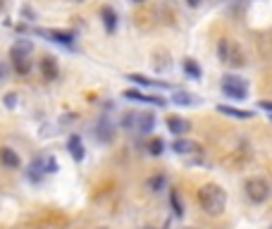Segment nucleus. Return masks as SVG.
<instances>
[{"label":"nucleus","mask_w":272,"mask_h":229,"mask_svg":"<svg viewBox=\"0 0 272 229\" xmlns=\"http://www.w3.org/2000/svg\"><path fill=\"white\" fill-rule=\"evenodd\" d=\"M196 201L201 210L210 215V218H218L225 213V208H227V191L218 184H203L198 189L196 194Z\"/></svg>","instance_id":"1"},{"label":"nucleus","mask_w":272,"mask_h":229,"mask_svg":"<svg viewBox=\"0 0 272 229\" xmlns=\"http://www.w3.org/2000/svg\"><path fill=\"white\" fill-rule=\"evenodd\" d=\"M244 191H246V196H249L251 203H256V206L268 203V201H270V196H272L270 182H268V179H263V177H251V179H246Z\"/></svg>","instance_id":"2"},{"label":"nucleus","mask_w":272,"mask_h":229,"mask_svg":"<svg viewBox=\"0 0 272 229\" xmlns=\"http://www.w3.org/2000/svg\"><path fill=\"white\" fill-rule=\"evenodd\" d=\"M12 65L17 69V74H29V69H31V60H29V55H31V41H24L19 38L17 43L12 45Z\"/></svg>","instance_id":"3"},{"label":"nucleus","mask_w":272,"mask_h":229,"mask_svg":"<svg viewBox=\"0 0 272 229\" xmlns=\"http://www.w3.org/2000/svg\"><path fill=\"white\" fill-rule=\"evenodd\" d=\"M218 55L227 67H244V62H246L241 48L234 43V41H229V38H222L218 43Z\"/></svg>","instance_id":"4"},{"label":"nucleus","mask_w":272,"mask_h":229,"mask_svg":"<svg viewBox=\"0 0 272 229\" xmlns=\"http://www.w3.org/2000/svg\"><path fill=\"white\" fill-rule=\"evenodd\" d=\"M222 93L229 96V98H237V100H246L249 98V86L241 76H225L222 79Z\"/></svg>","instance_id":"5"},{"label":"nucleus","mask_w":272,"mask_h":229,"mask_svg":"<svg viewBox=\"0 0 272 229\" xmlns=\"http://www.w3.org/2000/svg\"><path fill=\"white\" fill-rule=\"evenodd\" d=\"M31 177H41V175H53L57 172V160L53 155H41L38 160H33L31 167H29Z\"/></svg>","instance_id":"6"},{"label":"nucleus","mask_w":272,"mask_h":229,"mask_svg":"<svg viewBox=\"0 0 272 229\" xmlns=\"http://www.w3.org/2000/svg\"><path fill=\"white\" fill-rule=\"evenodd\" d=\"M33 33L45 36L48 41H55V43H62V45H72V43H74V33H72V31H57V29H33Z\"/></svg>","instance_id":"7"},{"label":"nucleus","mask_w":272,"mask_h":229,"mask_svg":"<svg viewBox=\"0 0 272 229\" xmlns=\"http://www.w3.org/2000/svg\"><path fill=\"white\" fill-rule=\"evenodd\" d=\"M96 136H98V141H103V143H110L115 139V127H112V122H110L108 115H103L98 120V124H96Z\"/></svg>","instance_id":"8"},{"label":"nucleus","mask_w":272,"mask_h":229,"mask_svg":"<svg viewBox=\"0 0 272 229\" xmlns=\"http://www.w3.org/2000/svg\"><path fill=\"white\" fill-rule=\"evenodd\" d=\"M122 96H124V98H129V100L148 103V105H160V108L165 105V98H160V96H146V93H141V91H136V88H129V91H124Z\"/></svg>","instance_id":"9"},{"label":"nucleus","mask_w":272,"mask_h":229,"mask_svg":"<svg viewBox=\"0 0 272 229\" xmlns=\"http://www.w3.org/2000/svg\"><path fill=\"white\" fill-rule=\"evenodd\" d=\"M172 151L179 153V155H194V153L201 151V146H198L196 141H191V139H184V136H179V139L172 143Z\"/></svg>","instance_id":"10"},{"label":"nucleus","mask_w":272,"mask_h":229,"mask_svg":"<svg viewBox=\"0 0 272 229\" xmlns=\"http://www.w3.org/2000/svg\"><path fill=\"white\" fill-rule=\"evenodd\" d=\"M153 127H155V117H153V115H148V112H136L134 131H139V134H151Z\"/></svg>","instance_id":"11"},{"label":"nucleus","mask_w":272,"mask_h":229,"mask_svg":"<svg viewBox=\"0 0 272 229\" xmlns=\"http://www.w3.org/2000/svg\"><path fill=\"white\" fill-rule=\"evenodd\" d=\"M67 151H69V155L74 158L76 163H81V160H84V155H86V151H84V143H81V139H79L76 134H72V136H69V141H67Z\"/></svg>","instance_id":"12"},{"label":"nucleus","mask_w":272,"mask_h":229,"mask_svg":"<svg viewBox=\"0 0 272 229\" xmlns=\"http://www.w3.org/2000/svg\"><path fill=\"white\" fill-rule=\"evenodd\" d=\"M167 129L172 131L174 136H184V134H189L191 124L184 117H167Z\"/></svg>","instance_id":"13"},{"label":"nucleus","mask_w":272,"mask_h":229,"mask_svg":"<svg viewBox=\"0 0 272 229\" xmlns=\"http://www.w3.org/2000/svg\"><path fill=\"white\" fill-rule=\"evenodd\" d=\"M218 112L227 115V117H234V120H251V117H253V112H249V110L229 108V105H218Z\"/></svg>","instance_id":"14"},{"label":"nucleus","mask_w":272,"mask_h":229,"mask_svg":"<svg viewBox=\"0 0 272 229\" xmlns=\"http://www.w3.org/2000/svg\"><path fill=\"white\" fill-rule=\"evenodd\" d=\"M100 19H103V24H105V31L108 33H112L115 29H117V14H115L112 7H103V10H100Z\"/></svg>","instance_id":"15"},{"label":"nucleus","mask_w":272,"mask_h":229,"mask_svg":"<svg viewBox=\"0 0 272 229\" xmlns=\"http://www.w3.org/2000/svg\"><path fill=\"white\" fill-rule=\"evenodd\" d=\"M38 67H41V74H43L45 79H50V81H53L55 76H57V62H55L53 57H43Z\"/></svg>","instance_id":"16"},{"label":"nucleus","mask_w":272,"mask_h":229,"mask_svg":"<svg viewBox=\"0 0 272 229\" xmlns=\"http://www.w3.org/2000/svg\"><path fill=\"white\" fill-rule=\"evenodd\" d=\"M0 163L5 167H19V155L12 148H0Z\"/></svg>","instance_id":"17"},{"label":"nucleus","mask_w":272,"mask_h":229,"mask_svg":"<svg viewBox=\"0 0 272 229\" xmlns=\"http://www.w3.org/2000/svg\"><path fill=\"white\" fill-rule=\"evenodd\" d=\"M172 103L174 105H196L201 100L196 96H191V93H184V91H179V93H174L172 96Z\"/></svg>","instance_id":"18"},{"label":"nucleus","mask_w":272,"mask_h":229,"mask_svg":"<svg viewBox=\"0 0 272 229\" xmlns=\"http://www.w3.org/2000/svg\"><path fill=\"white\" fill-rule=\"evenodd\" d=\"M129 79L134 84H139V86H160V88H167V84H160V81H153V79H146L141 74H129Z\"/></svg>","instance_id":"19"},{"label":"nucleus","mask_w":272,"mask_h":229,"mask_svg":"<svg viewBox=\"0 0 272 229\" xmlns=\"http://www.w3.org/2000/svg\"><path fill=\"white\" fill-rule=\"evenodd\" d=\"M184 72L191 76V79H201V67H198L194 60H186L184 62Z\"/></svg>","instance_id":"20"},{"label":"nucleus","mask_w":272,"mask_h":229,"mask_svg":"<svg viewBox=\"0 0 272 229\" xmlns=\"http://www.w3.org/2000/svg\"><path fill=\"white\" fill-rule=\"evenodd\" d=\"M146 148H148V153H151V155H160V153L165 151V143L160 141V139H151Z\"/></svg>","instance_id":"21"},{"label":"nucleus","mask_w":272,"mask_h":229,"mask_svg":"<svg viewBox=\"0 0 272 229\" xmlns=\"http://www.w3.org/2000/svg\"><path fill=\"white\" fill-rule=\"evenodd\" d=\"M170 201H172L174 215H177V218H182V215H184V208H182V201H179V196H177V191H172V194H170Z\"/></svg>","instance_id":"22"},{"label":"nucleus","mask_w":272,"mask_h":229,"mask_svg":"<svg viewBox=\"0 0 272 229\" xmlns=\"http://www.w3.org/2000/svg\"><path fill=\"white\" fill-rule=\"evenodd\" d=\"M134 124H136V112H127L124 120H122V127L124 129H134Z\"/></svg>","instance_id":"23"},{"label":"nucleus","mask_w":272,"mask_h":229,"mask_svg":"<svg viewBox=\"0 0 272 229\" xmlns=\"http://www.w3.org/2000/svg\"><path fill=\"white\" fill-rule=\"evenodd\" d=\"M148 186H151V191H160L165 186V177H153V179H148Z\"/></svg>","instance_id":"24"},{"label":"nucleus","mask_w":272,"mask_h":229,"mask_svg":"<svg viewBox=\"0 0 272 229\" xmlns=\"http://www.w3.org/2000/svg\"><path fill=\"white\" fill-rule=\"evenodd\" d=\"M5 105H7V108H14V105H17V93H7V96H5Z\"/></svg>","instance_id":"25"},{"label":"nucleus","mask_w":272,"mask_h":229,"mask_svg":"<svg viewBox=\"0 0 272 229\" xmlns=\"http://www.w3.org/2000/svg\"><path fill=\"white\" fill-rule=\"evenodd\" d=\"M258 108L265 110V112H270V115H272V100H261V103H258Z\"/></svg>","instance_id":"26"},{"label":"nucleus","mask_w":272,"mask_h":229,"mask_svg":"<svg viewBox=\"0 0 272 229\" xmlns=\"http://www.w3.org/2000/svg\"><path fill=\"white\" fill-rule=\"evenodd\" d=\"M24 17H26V19H36V17H33V12L29 10V7H24Z\"/></svg>","instance_id":"27"},{"label":"nucleus","mask_w":272,"mask_h":229,"mask_svg":"<svg viewBox=\"0 0 272 229\" xmlns=\"http://www.w3.org/2000/svg\"><path fill=\"white\" fill-rule=\"evenodd\" d=\"M186 2H189V5H191V7H198V5H201V2H203V0H186Z\"/></svg>","instance_id":"28"},{"label":"nucleus","mask_w":272,"mask_h":229,"mask_svg":"<svg viewBox=\"0 0 272 229\" xmlns=\"http://www.w3.org/2000/svg\"><path fill=\"white\" fill-rule=\"evenodd\" d=\"M2 7H5V2H2V0H0V12H2Z\"/></svg>","instance_id":"29"},{"label":"nucleus","mask_w":272,"mask_h":229,"mask_svg":"<svg viewBox=\"0 0 272 229\" xmlns=\"http://www.w3.org/2000/svg\"><path fill=\"white\" fill-rule=\"evenodd\" d=\"M67 2H84V0H67Z\"/></svg>","instance_id":"30"},{"label":"nucleus","mask_w":272,"mask_h":229,"mask_svg":"<svg viewBox=\"0 0 272 229\" xmlns=\"http://www.w3.org/2000/svg\"><path fill=\"white\" fill-rule=\"evenodd\" d=\"M134 2H143V0H134Z\"/></svg>","instance_id":"31"},{"label":"nucleus","mask_w":272,"mask_h":229,"mask_svg":"<svg viewBox=\"0 0 272 229\" xmlns=\"http://www.w3.org/2000/svg\"><path fill=\"white\" fill-rule=\"evenodd\" d=\"M0 76H2V69H0Z\"/></svg>","instance_id":"32"},{"label":"nucleus","mask_w":272,"mask_h":229,"mask_svg":"<svg viewBox=\"0 0 272 229\" xmlns=\"http://www.w3.org/2000/svg\"><path fill=\"white\" fill-rule=\"evenodd\" d=\"M218 2H225V0H218Z\"/></svg>","instance_id":"33"},{"label":"nucleus","mask_w":272,"mask_h":229,"mask_svg":"<svg viewBox=\"0 0 272 229\" xmlns=\"http://www.w3.org/2000/svg\"><path fill=\"white\" fill-rule=\"evenodd\" d=\"M270 120H272V115H270Z\"/></svg>","instance_id":"34"}]
</instances>
